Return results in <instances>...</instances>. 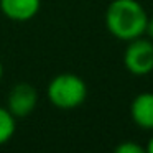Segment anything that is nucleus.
<instances>
[{
	"label": "nucleus",
	"mask_w": 153,
	"mask_h": 153,
	"mask_svg": "<svg viewBox=\"0 0 153 153\" xmlns=\"http://www.w3.org/2000/svg\"><path fill=\"white\" fill-rule=\"evenodd\" d=\"M148 15L137 0H114L105 12L107 30L122 41L145 35Z\"/></svg>",
	"instance_id": "nucleus-1"
},
{
	"label": "nucleus",
	"mask_w": 153,
	"mask_h": 153,
	"mask_svg": "<svg viewBox=\"0 0 153 153\" xmlns=\"http://www.w3.org/2000/svg\"><path fill=\"white\" fill-rule=\"evenodd\" d=\"M46 96L58 109H76L86 100L87 87L79 76L73 73H61L48 84Z\"/></svg>",
	"instance_id": "nucleus-2"
},
{
	"label": "nucleus",
	"mask_w": 153,
	"mask_h": 153,
	"mask_svg": "<svg viewBox=\"0 0 153 153\" xmlns=\"http://www.w3.org/2000/svg\"><path fill=\"white\" fill-rule=\"evenodd\" d=\"M127 71L135 76H146L153 71V41L146 38H135L128 41L123 54Z\"/></svg>",
	"instance_id": "nucleus-3"
},
{
	"label": "nucleus",
	"mask_w": 153,
	"mask_h": 153,
	"mask_svg": "<svg viewBox=\"0 0 153 153\" xmlns=\"http://www.w3.org/2000/svg\"><path fill=\"white\" fill-rule=\"evenodd\" d=\"M38 102V92L31 84L20 82L12 87L7 99V109L13 114L15 119L30 115Z\"/></svg>",
	"instance_id": "nucleus-4"
},
{
	"label": "nucleus",
	"mask_w": 153,
	"mask_h": 153,
	"mask_svg": "<svg viewBox=\"0 0 153 153\" xmlns=\"http://www.w3.org/2000/svg\"><path fill=\"white\" fill-rule=\"evenodd\" d=\"M41 0H0V10L13 22H28L40 12Z\"/></svg>",
	"instance_id": "nucleus-5"
},
{
	"label": "nucleus",
	"mask_w": 153,
	"mask_h": 153,
	"mask_svg": "<svg viewBox=\"0 0 153 153\" xmlns=\"http://www.w3.org/2000/svg\"><path fill=\"white\" fill-rule=\"evenodd\" d=\"M132 119L140 128L153 130V92H142L132 100Z\"/></svg>",
	"instance_id": "nucleus-6"
},
{
	"label": "nucleus",
	"mask_w": 153,
	"mask_h": 153,
	"mask_svg": "<svg viewBox=\"0 0 153 153\" xmlns=\"http://www.w3.org/2000/svg\"><path fill=\"white\" fill-rule=\"evenodd\" d=\"M15 117L5 107H0V145L7 143L15 133Z\"/></svg>",
	"instance_id": "nucleus-7"
},
{
	"label": "nucleus",
	"mask_w": 153,
	"mask_h": 153,
	"mask_svg": "<svg viewBox=\"0 0 153 153\" xmlns=\"http://www.w3.org/2000/svg\"><path fill=\"white\" fill-rule=\"evenodd\" d=\"M117 153H143V148L133 142H123L115 146Z\"/></svg>",
	"instance_id": "nucleus-8"
},
{
	"label": "nucleus",
	"mask_w": 153,
	"mask_h": 153,
	"mask_svg": "<svg viewBox=\"0 0 153 153\" xmlns=\"http://www.w3.org/2000/svg\"><path fill=\"white\" fill-rule=\"evenodd\" d=\"M145 33L148 35V38L153 41V18H148V23H146V30Z\"/></svg>",
	"instance_id": "nucleus-9"
},
{
	"label": "nucleus",
	"mask_w": 153,
	"mask_h": 153,
	"mask_svg": "<svg viewBox=\"0 0 153 153\" xmlns=\"http://www.w3.org/2000/svg\"><path fill=\"white\" fill-rule=\"evenodd\" d=\"M146 150H148L150 153H153V137L150 138V142H148V146H146Z\"/></svg>",
	"instance_id": "nucleus-10"
},
{
	"label": "nucleus",
	"mask_w": 153,
	"mask_h": 153,
	"mask_svg": "<svg viewBox=\"0 0 153 153\" xmlns=\"http://www.w3.org/2000/svg\"><path fill=\"white\" fill-rule=\"evenodd\" d=\"M2 76H4V66H2V63H0V79H2Z\"/></svg>",
	"instance_id": "nucleus-11"
}]
</instances>
